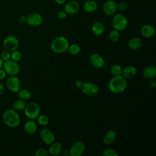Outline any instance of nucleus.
Masks as SVG:
<instances>
[{
    "instance_id": "cd10ccee",
    "label": "nucleus",
    "mask_w": 156,
    "mask_h": 156,
    "mask_svg": "<svg viewBox=\"0 0 156 156\" xmlns=\"http://www.w3.org/2000/svg\"><path fill=\"white\" fill-rule=\"evenodd\" d=\"M80 49H80V47L79 45H78L77 44L74 43V44L69 45L67 51H68V52L71 55H77L80 53Z\"/></svg>"
},
{
    "instance_id": "f8f14e48",
    "label": "nucleus",
    "mask_w": 156,
    "mask_h": 156,
    "mask_svg": "<svg viewBox=\"0 0 156 156\" xmlns=\"http://www.w3.org/2000/svg\"><path fill=\"white\" fill-rule=\"evenodd\" d=\"M40 135L41 140L46 144H51L55 140L54 134L48 128L41 129L40 132Z\"/></svg>"
},
{
    "instance_id": "79ce46f5",
    "label": "nucleus",
    "mask_w": 156,
    "mask_h": 156,
    "mask_svg": "<svg viewBox=\"0 0 156 156\" xmlns=\"http://www.w3.org/2000/svg\"><path fill=\"white\" fill-rule=\"evenodd\" d=\"M58 4H63L66 2V0H55Z\"/></svg>"
},
{
    "instance_id": "72a5a7b5",
    "label": "nucleus",
    "mask_w": 156,
    "mask_h": 156,
    "mask_svg": "<svg viewBox=\"0 0 156 156\" xmlns=\"http://www.w3.org/2000/svg\"><path fill=\"white\" fill-rule=\"evenodd\" d=\"M0 57L2 59L4 62L9 60L10 59V52L6 50H4L1 52Z\"/></svg>"
},
{
    "instance_id": "f03ea898",
    "label": "nucleus",
    "mask_w": 156,
    "mask_h": 156,
    "mask_svg": "<svg viewBox=\"0 0 156 156\" xmlns=\"http://www.w3.org/2000/svg\"><path fill=\"white\" fill-rule=\"evenodd\" d=\"M2 119L3 122L10 128H15L20 124V117L16 110L13 108L6 110L2 114Z\"/></svg>"
},
{
    "instance_id": "20e7f679",
    "label": "nucleus",
    "mask_w": 156,
    "mask_h": 156,
    "mask_svg": "<svg viewBox=\"0 0 156 156\" xmlns=\"http://www.w3.org/2000/svg\"><path fill=\"white\" fill-rule=\"evenodd\" d=\"M24 111L27 118L29 119H35L40 115V108L37 103L30 102L26 104Z\"/></svg>"
},
{
    "instance_id": "ea45409f",
    "label": "nucleus",
    "mask_w": 156,
    "mask_h": 156,
    "mask_svg": "<svg viewBox=\"0 0 156 156\" xmlns=\"http://www.w3.org/2000/svg\"><path fill=\"white\" fill-rule=\"evenodd\" d=\"M149 85H150V86H151V87L155 88V86H156V81H155L154 79H152L151 80L150 82H149Z\"/></svg>"
},
{
    "instance_id": "f3484780",
    "label": "nucleus",
    "mask_w": 156,
    "mask_h": 156,
    "mask_svg": "<svg viewBox=\"0 0 156 156\" xmlns=\"http://www.w3.org/2000/svg\"><path fill=\"white\" fill-rule=\"evenodd\" d=\"M63 150V146L60 142H53L51 144V146L49 148V154H51L54 156L59 155Z\"/></svg>"
},
{
    "instance_id": "7ed1b4c3",
    "label": "nucleus",
    "mask_w": 156,
    "mask_h": 156,
    "mask_svg": "<svg viewBox=\"0 0 156 156\" xmlns=\"http://www.w3.org/2000/svg\"><path fill=\"white\" fill-rule=\"evenodd\" d=\"M69 45L68 40L63 36L56 37L51 43V48L52 51L56 54H61L68 50Z\"/></svg>"
},
{
    "instance_id": "1a4fd4ad",
    "label": "nucleus",
    "mask_w": 156,
    "mask_h": 156,
    "mask_svg": "<svg viewBox=\"0 0 156 156\" xmlns=\"http://www.w3.org/2000/svg\"><path fill=\"white\" fill-rule=\"evenodd\" d=\"M6 87L10 92L17 93L20 89V80L15 76H11L6 80Z\"/></svg>"
},
{
    "instance_id": "39448f33",
    "label": "nucleus",
    "mask_w": 156,
    "mask_h": 156,
    "mask_svg": "<svg viewBox=\"0 0 156 156\" xmlns=\"http://www.w3.org/2000/svg\"><path fill=\"white\" fill-rule=\"evenodd\" d=\"M127 20L126 17L121 13L115 15L112 18V26L114 29L118 31L124 30L127 26Z\"/></svg>"
},
{
    "instance_id": "a211bd4d",
    "label": "nucleus",
    "mask_w": 156,
    "mask_h": 156,
    "mask_svg": "<svg viewBox=\"0 0 156 156\" xmlns=\"http://www.w3.org/2000/svg\"><path fill=\"white\" fill-rule=\"evenodd\" d=\"M141 33L142 35L146 38H151L155 35V30L152 25L145 24L142 26Z\"/></svg>"
},
{
    "instance_id": "f257e3e1",
    "label": "nucleus",
    "mask_w": 156,
    "mask_h": 156,
    "mask_svg": "<svg viewBox=\"0 0 156 156\" xmlns=\"http://www.w3.org/2000/svg\"><path fill=\"white\" fill-rule=\"evenodd\" d=\"M127 80L122 76H113L108 81V87L110 91L115 94H119L123 92L127 87Z\"/></svg>"
},
{
    "instance_id": "4c0bfd02",
    "label": "nucleus",
    "mask_w": 156,
    "mask_h": 156,
    "mask_svg": "<svg viewBox=\"0 0 156 156\" xmlns=\"http://www.w3.org/2000/svg\"><path fill=\"white\" fill-rule=\"evenodd\" d=\"M83 82L81 80H77L76 82V86L79 88H81V87H82L83 85Z\"/></svg>"
},
{
    "instance_id": "6e6552de",
    "label": "nucleus",
    "mask_w": 156,
    "mask_h": 156,
    "mask_svg": "<svg viewBox=\"0 0 156 156\" xmlns=\"http://www.w3.org/2000/svg\"><path fill=\"white\" fill-rule=\"evenodd\" d=\"M80 89L85 94L89 96H95L98 95L99 92V87L94 83L90 82H83Z\"/></svg>"
},
{
    "instance_id": "473e14b6",
    "label": "nucleus",
    "mask_w": 156,
    "mask_h": 156,
    "mask_svg": "<svg viewBox=\"0 0 156 156\" xmlns=\"http://www.w3.org/2000/svg\"><path fill=\"white\" fill-rule=\"evenodd\" d=\"M34 156H47L49 155L48 151L44 148H40L34 153Z\"/></svg>"
},
{
    "instance_id": "c9c22d12",
    "label": "nucleus",
    "mask_w": 156,
    "mask_h": 156,
    "mask_svg": "<svg viewBox=\"0 0 156 156\" xmlns=\"http://www.w3.org/2000/svg\"><path fill=\"white\" fill-rule=\"evenodd\" d=\"M66 13L64 10H61L57 13V17L60 20H63L66 17Z\"/></svg>"
},
{
    "instance_id": "c85d7f7f",
    "label": "nucleus",
    "mask_w": 156,
    "mask_h": 156,
    "mask_svg": "<svg viewBox=\"0 0 156 156\" xmlns=\"http://www.w3.org/2000/svg\"><path fill=\"white\" fill-rule=\"evenodd\" d=\"M22 58V54L21 53L20 51H18L17 49L12 51L10 52V59L18 62H20Z\"/></svg>"
},
{
    "instance_id": "4be33fe9",
    "label": "nucleus",
    "mask_w": 156,
    "mask_h": 156,
    "mask_svg": "<svg viewBox=\"0 0 156 156\" xmlns=\"http://www.w3.org/2000/svg\"><path fill=\"white\" fill-rule=\"evenodd\" d=\"M83 9L88 13H93L98 9V4L93 0H88L83 4Z\"/></svg>"
},
{
    "instance_id": "2f4dec72",
    "label": "nucleus",
    "mask_w": 156,
    "mask_h": 156,
    "mask_svg": "<svg viewBox=\"0 0 156 156\" xmlns=\"http://www.w3.org/2000/svg\"><path fill=\"white\" fill-rule=\"evenodd\" d=\"M103 156H118V152L113 149H107L102 153Z\"/></svg>"
},
{
    "instance_id": "4468645a",
    "label": "nucleus",
    "mask_w": 156,
    "mask_h": 156,
    "mask_svg": "<svg viewBox=\"0 0 156 156\" xmlns=\"http://www.w3.org/2000/svg\"><path fill=\"white\" fill-rule=\"evenodd\" d=\"M80 9L79 3L76 1H70L67 2L64 6V11L66 14L73 15L78 12Z\"/></svg>"
},
{
    "instance_id": "37998d69",
    "label": "nucleus",
    "mask_w": 156,
    "mask_h": 156,
    "mask_svg": "<svg viewBox=\"0 0 156 156\" xmlns=\"http://www.w3.org/2000/svg\"><path fill=\"white\" fill-rule=\"evenodd\" d=\"M3 65H4V61H3L2 59L0 57V69H1V68H2Z\"/></svg>"
},
{
    "instance_id": "bb28decb",
    "label": "nucleus",
    "mask_w": 156,
    "mask_h": 156,
    "mask_svg": "<svg viewBox=\"0 0 156 156\" xmlns=\"http://www.w3.org/2000/svg\"><path fill=\"white\" fill-rule=\"evenodd\" d=\"M122 68L118 64H114L110 68V73L113 76H117L121 75Z\"/></svg>"
},
{
    "instance_id": "0eeeda50",
    "label": "nucleus",
    "mask_w": 156,
    "mask_h": 156,
    "mask_svg": "<svg viewBox=\"0 0 156 156\" xmlns=\"http://www.w3.org/2000/svg\"><path fill=\"white\" fill-rule=\"evenodd\" d=\"M2 44L5 50L11 52L18 49L19 41L15 36L9 35L4 38Z\"/></svg>"
},
{
    "instance_id": "ddd939ff",
    "label": "nucleus",
    "mask_w": 156,
    "mask_h": 156,
    "mask_svg": "<svg viewBox=\"0 0 156 156\" xmlns=\"http://www.w3.org/2000/svg\"><path fill=\"white\" fill-rule=\"evenodd\" d=\"M117 10V3L113 0L106 1L103 6L104 13L108 16L113 15Z\"/></svg>"
},
{
    "instance_id": "2eb2a0df",
    "label": "nucleus",
    "mask_w": 156,
    "mask_h": 156,
    "mask_svg": "<svg viewBox=\"0 0 156 156\" xmlns=\"http://www.w3.org/2000/svg\"><path fill=\"white\" fill-rule=\"evenodd\" d=\"M90 62L91 65L96 68H101L105 64L102 57L97 53H93L90 56Z\"/></svg>"
},
{
    "instance_id": "a19ab883",
    "label": "nucleus",
    "mask_w": 156,
    "mask_h": 156,
    "mask_svg": "<svg viewBox=\"0 0 156 156\" xmlns=\"http://www.w3.org/2000/svg\"><path fill=\"white\" fill-rule=\"evenodd\" d=\"M3 91H4V85L1 82V80H0V96L3 93Z\"/></svg>"
},
{
    "instance_id": "423d86ee",
    "label": "nucleus",
    "mask_w": 156,
    "mask_h": 156,
    "mask_svg": "<svg viewBox=\"0 0 156 156\" xmlns=\"http://www.w3.org/2000/svg\"><path fill=\"white\" fill-rule=\"evenodd\" d=\"M2 68L7 74L10 76H16L20 71V66L18 62L11 59L4 62Z\"/></svg>"
},
{
    "instance_id": "58836bf2",
    "label": "nucleus",
    "mask_w": 156,
    "mask_h": 156,
    "mask_svg": "<svg viewBox=\"0 0 156 156\" xmlns=\"http://www.w3.org/2000/svg\"><path fill=\"white\" fill-rule=\"evenodd\" d=\"M18 22L21 24H24V23H26V18L24 16H21L18 19Z\"/></svg>"
},
{
    "instance_id": "b1692460",
    "label": "nucleus",
    "mask_w": 156,
    "mask_h": 156,
    "mask_svg": "<svg viewBox=\"0 0 156 156\" xmlns=\"http://www.w3.org/2000/svg\"><path fill=\"white\" fill-rule=\"evenodd\" d=\"M143 45L142 40L138 37L131 38L128 42V46L132 50H137L141 48Z\"/></svg>"
},
{
    "instance_id": "7c9ffc66",
    "label": "nucleus",
    "mask_w": 156,
    "mask_h": 156,
    "mask_svg": "<svg viewBox=\"0 0 156 156\" xmlns=\"http://www.w3.org/2000/svg\"><path fill=\"white\" fill-rule=\"evenodd\" d=\"M108 37H109V39L112 41H113V42L117 41L119 38V31H118L117 30H115V29L112 30L109 33Z\"/></svg>"
},
{
    "instance_id": "412c9836",
    "label": "nucleus",
    "mask_w": 156,
    "mask_h": 156,
    "mask_svg": "<svg viewBox=\"0 0 156 156\" xmlns=\"http://www.w3.org/2000/svg\"><path fill=\"white\" fill-rule=\"evenodd\" d=\"M24 129L27 133L33 134L37 131V123L34 121V119H29L25 122L24 125Z\"/></svg>"
},
{
    "instance_id": "393cba45",
    "label": "nucleus",
    "mask_w": 156,
    "mask_h": 156,
    "mask_svg": "<svg viewBox=\"0 0 156 156\" xmlns=\"http://www.w3.org/2000/svg\"><path fill=\"white\" fill-rule=\"evenodd\" d=\"M17 94L19 99H21L24 101L29 99L32 96L31 91L29 90L26 88L20 89L17 92Z\"/></svg>"
},
{
    "instance_id": "a878e982",
    "label": "nucleus",
    "mask_w": 156,
    "mask_h": 156,
    "mask_svg": "<svg viewBox=\"0 0 156 156\" xmlns=\"http://www.w3.org/2000/svg\"><path fill=\"white\" fill-rule=\"evenodd\" d=\"M26 102L24 100L19 99L16 101H15L13 105H12V108L16 111H20L22 110H24L25 106H26Z\"/></svg>"
},
{
    "instance_id": "5701e85b",
    "label": "nucleus",
    "mask_w": 156,
    "mask_h": 156,
    "mask_svg": "<svg viewBox=\"0 0 156 156\" xmlns=\"http://www.w3.org/2000/svg\"><path fill=\"white\" fill-rule=\"evenodd\" d=\"M91 30L93 33L96 35V36H100L103 34L104 32L105 27L104 24L100 22V21H96L95 22L92 27H91Z\"/></svg>"
},
{
    "instance_id": "dca6fc26",
    "label": "nucleus",
    "mask_w": 156,
    "mask_h": 156,
    "mask_svg": "<svg viewBox=\"0 0 156 156\" xmlns=\"http://www.w3.org/2000/svg\"><path fill=\"white\" fill-rule=\"evenodd\" d=\"M136 74V69L133 66H127L122 70L121 76L126 79H129L134 77Z\"/></svg>"
},
{
    "instance_id": "f704fd0d",
    "label": "nucleus",
    "mask_w": 156,
    "mask_h": 156,
    "mask_svg": "<svg viewBox=\"0 0 156 156\" xmlns=\"http://www.w3.org/2000/svg\"><path fill=\"white\" fill-rule=\"evenodd\" d=\"M127 5L124 2H119L117 4V9H118L120 11H124L127 9Z\"/></svg>"
},
{
    "instance_id": "9d476101",
    "label": "nucleus",
    "mask_w": 156,
    "mask_h": 156,
    "mask_svg": "<svg viewBox=\"0 0 156 156\" xmlns=\"http://www.w3.org/2000/svg\"><path fill=\"white\" fill-rule=\"evenodd\" d=\"M85 150V145L82 141H76L71 147L69 154L71 156H80Z\"/></svg>"
},
{
    "instance_id": "6ab92c4d",
    "label": "nucleus",
    "mask_w": 156,
    "mask_h": 156,
    "mask_svg": "<svg viewBox=\"0 0 156 156\" xmlns=\"http://www.w3.org/2000/svg\"><path fill=\"white\" fill-rule=\"evenodd\" d=\"M116 137V132L112 129L108 130L105 132V133L103 136V138H102L103 143L105 144L109 145L114 141Z\"/></svg>"
},
{
    "instance_id": "c756f323",
    "label": "nucleus",
    "mask_w": 156,
    "mask_h": 156,
    "mask_svg": "<svg viewBox=\"0 0 156 156\" xmlns=\"http://www.w3.org/2000/svg\"><path fill=\"white\" fill-rule=\"evenodd\" d=\"M37 118L38 123L41 126H46L47 124H48L49 122V119L48 116L44 115H39Z\"/></svg>"
},
{
    "instance_id": "e433bc0d",
    "label": "nucleus",
    "mask_w": 156,
    "mask_h": 156,
    "mask_svg": "<svg viewBox=\"0 0 156 156\" xmlns=\"http://www.w3.org/2000/svg\"><path fill=\"white\" fill-rule=\"evenodd\" d=\"M7 76V73L5 70L2 68L0 69V80H2L5 78Z\"/></svg>"
},
{
    "instance_id": "aec40b11",
    "label": "nucleus",
    "mask_w": 156,
    "mask_h": 156,
    "mask_svg": "<svg viewBox=\"0 0 156 156\" xmlns=\"http://www.w3.org/2000/svg\"><path fill=\"white\" fill-rule=\"evenodd\" d=\"M143 76L147 79H154L156 76V68L154 65L146 66L143 71Z\"/></svg>"
},
{
    "instance_id": "9b49d317",
    "label": "nucleus",
    "mask_w": 156,
    "mask_h": 156,
    "mask_svg": "<svg viewBox=\"0 0 156 156\" xmlns=\"http://www.w3.org/2000/svg\"><path fill=\"white\" fill-rule=\"evenodd\" d=\"M26 18V23L31 26H38L43 23V19L42 16L38 13H32L29 14Z\"/></svg>"
}]
</instances>
